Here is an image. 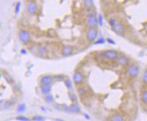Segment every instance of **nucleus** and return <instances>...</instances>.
Returning a JSON list of instances; mask_svg holds the SVG:
<instances>
[{"instance_id": "24", "label": "nucleus", "mask_w": 147, "mask_h": 121, "mask_svg": "<svg viewBox=\"0 0 147 121\" xmlns=\"http://www.w3.org/2000/svg\"><path fill=\"white\" fill-rule=\"evenodd\" d=\"M20 8H21V2H18L16 7H15V13L16 14H19V10H20Z\"/></svg>"}, {"instance_id": "5", "label": "nucleus", "mask_w": 147, "mask_h": 121, "mask_svg": "<svg viewBox=\"0 0 147 121\" xmlns=\"http://www.w3.org/2000/svg\"><path fill=\"white\" fill-rule=\"evenodd\" d=\"M19 38L21 42L27 43L30 40V35L27 30H21L19 32Z\"/></svg>"}, {"instance_id": "11", "label": "nucleus", "mask_w": 147, "mask_h": 121, "mask_svg": "<svg viewBox=\"0 0 147 121\" xmlns=\"http://www.w3.org/2000/svg\"><path fill=\"white\" fill-rule=\"evenodd\" d=\"M99 23L98 19L96 16H92V17H88L87 20V26L91 27H96Z\"/></svg>"}, {"instance_id": "19", "label": "nucleus", "mask_w": 147, "mask_h": 121, "mask_svg": "<svg viewBox=\"0 0 147 121\" xmlns=\"http://www.w3.org/2000/svg\"><path fill=\"white\" fill-rule=\"evenodd\" d=\"M25 109H26V105L24 103H21L17 108V112H22L25 111Z\"/></svg>"}, {"instance_id": "18", "label": "nucleus", "mask_w": 147, "mask_h": 121, "mask_svg": "<svg viewBox=\"0 0 147 121\" xmlns=\"http://www.w3.org/2000/svg\"><path fill=\"white\" fill-rule=\"evenodd\" d=\"M65 84H66V87H67L68 89H70V90L73 88V84H72L71 81L68 78L65 80Z\"/></svg>"}, {"instance_id": "1", "label": "nucleus", "mask_w": 147, "mask_h": 121, "mask_svg": "<svg viewBox=\"0 0 147 121\" xmlns=\"http://www.w3.org/2000/svg\"><path fill=\"white\" fill-rule=\"evenodd\" d=\"M99 56L103 59H106L108 60H113V61H115V60L118 59V57H119V54L115 50L110 49V50H106V51L101 52L99 54Z\"/></svg>"}, {"instance_id": "28", "label": "nucleus", "mask_w": 147, "mask_h": 121, "mask_svg": "<svg viewBox=\"0 0 147 121\" xmlns=\"http://www.w3.org/2000/svg\"><path fill=\"white\" fill-rule=\"evenodd\" d=\"M98 21H99V25H100V26H102V25H103V16H102L101 13H99V14Z\"/></svg>"}, {"instance_id": "27", "label": "nucleus", "mask_w": 147, "mask_h": 121, "mask_svg": "<svg viewBox=\"0 0 147 121\" xmlns=\"http://www.w3.org/2000/svg\"><path fill=\"white\" fill-rule=\"evenodd\" d=\"M105 43V40L104 38H100L99 39H98V40L95 42L96 44H104Z\"/></svg>"}, {"instance_id": "23", "label": "nucleus", "mask_w": 147, "mask_h": 121, "mask_svg": "<svg viewBox=\"0 0 147 121\" xmlns=\"http://www.w3.org/2000/svg\"><path fill=\"white\" fill-rule=\"evenodd\" d=\"M142 80L144 83L147 84V70H146L142 74Z\"/></svg>"}, {"instance_id": "16", "label": "nucleus", "mask_w": 147, "mask_h": 121, "mask_svg": "<svg viewBox=\"0 0 147 121\" xmlns=\"http://www.w3.org/2000/svg\"><path fill=\"white\" fill-rule=\"evenodd\" d=\"M140 100L143 103L147 104V90H144L140 95Z\"/></svg>"}, {"instance_id": "7", "label": "nucleus", "mask_w": 147, "mask_h": 121, "mask_svg": "<svg viewBox=\"0 0 147 121\" xmlns=\"http://www.w3.org/2000/svg\"><path fill=\"white\" fill-rule=\"evenodd\" d=\"M73 51H74V47L72 46H71V45H65L62 48L61 54L63 57H67L71 54Z\"/></svg>"}, {"instance_id": "9", "label": "nucleus", "mask_w": 147, "mask_h": 121, "mask_svg": "<svg viewBox=\"0 0 147 121\" xmlns=\"http://www.w3.org/2000/svg\"><path fill=\"white\" fill-rule=\"evenodd\" d=\"M113 30L116 33V34H119V35H121L122 33L124 32L125 31V27L124 26L121 24V23H119L117 22V24L113 27Z\"/></svg>"}, {"instance_id": "22", "label": "nucleus", "mask_w": 147, "mask_h": 121, "mask_svg": "<svg viewBox=\"0 0 147 121\" xmlns=\"http://www.w3.org/2000/svg\"><path fill=\"white\" fill-rule=\"evenodd\" d=\"M84 5L87 7H91L93 5L92 0H84Z\"/></svg>"}, {"instance_id": "8", "label": "nucleus", "mask_w": 147, "mask_h": 121, "mask_svg": "<svg viewBox=\"0 0 147 121\" xmlns=\"http://www.w3.org/2000/svg\"><path fill=\"white\" fill-rule=\"evenodd\" d=\"M35 51L38 54L41 55V56L47 55L49 52L48 49L46 46H44L43 45H38L35 47Z\"/></svg>"}, {"instance_id": "26", "label": "nucleus", "mask_w": 147, "mask_h": 121, "mask_svg": "<svg viewBox=\"0 0 147 121\" xmlns=\"http://www.w3.org/2000/svg\"><path fill=\"white\" fill-rule=\"evenodd\" d=\"M16 120H20V121H30L28 117H26L24 116H19L16 117Z\"/></svg>"}, {"instance_id": "15", "label": "nucleus", "mask_w": 147, "mask_h": 121, "mask_svg": "<svg viewBox=\"0 0 147 121\" xmlns=\"http://www.w3.org/2000/svg\"><path fill=\"white\" fill-rule=\"evenodd\" d=\"M70 109V112H74V113H79L80 112V107L77 104H73L71 105V107H69Z\"/></svg>"}, {"instance_id": "13", "label": "nucleus", "mask_w": 147, "mask_h": 121, "mask_svg": "<svg viewBox=\"0 0 147 121\" xmlns=\"http://www.w3.org/2000/svg\"><path fill=\"white\" fill-rule=\"evenodd\" d=\"M51 85L50 84H42L40 86V91L43 95H48L51 91Z\"/></svg>"}, {"instance_id": "14", "label": "nucleus", "mask_w": 147, "mask_h": 121, "mask_svg": "<svg viewBox=\"0 0 147 121\" xmlns=\"http://www.w3.org/2000/svg\"><path fill=\"white\" fill-rule=\"evenodd\" d=\"M110 121H124V117L120 114H115L111 117Z\"/></svg>"}, {"instance_id": "20", "label": "nucleus", "mask_w": 147, "mask_h": 121, "mask_svg": "<svg viewBox=\"0 0 147 121\" xmlns=\"http://www.w3.org/2000/svg\"><path fill=\"white\" fill-rule=\"evenodd\" d=\"M5 79H6V81H7L8 83H10V84L13 83V80L12 77L10 76V75L9 73H5Z\"/></svg>"}, {"instance_id": "25", "label": "nucleus", "mask_w": 147, "mask_h": 121, "mask_svg": "<svg viewBox=\"0 0 147 121\" xmlns=\"http://www.w3.org/2000/svg\"><path fill=\"white\" fill-rule=\"evenodd\" d=\"M108 24L110 25V26L113 28L116 24H117V21L114 19H110L109 20H108Z\"/></svg>"}, {"instance_id": "2", "label": "nucleus", "mask_w": 147, "mask_h": 121, "mask_svg": "<svg viewBox=\"0 0 147 121\" xmlns=\"http://www.w3.org/2000/svg\"><path fill=\"white\" fill-rule=\"evenodd\" d=\"M98 37V31L95 27H91L88 29L86 33V38L90 42H94Z\"/></svg>"}, {"instance_id": "3", "label": "nucleus", "mask_w": 147, "mask_h": 121, "mask_svg": "<svg viewBox=\"0 0 147 121\" xmlns=\"http://www.w3.org/2000/svg\"><path fill=\"white\" fill-rule=\"evenodd\" d=\"M127 71L131 77H136L140 72V68L138 65L135 64L129 65L127 66Z\"/></svg>"}, {"instance_id": "10", "label": "nucleus", "mask_w": 147, "mask_h": 121, "mask_svg": "<svg viewBox=\"0 0 147 121\" xmlns=\"http://www.w3.org/2000/svg\"><path fill=\"white\" fill-rule=\"evenodd\" d=\"M117 61H118V63H119L120 65H121L123 66H126V65H129L130 60H129V59L127 56H125L124 54H120L119 56V57H118Z\"/></svg>"}, {"instance_id": "30", "label": "nucleus", "mask_w": 147, "mask_h": 121, "mask_svg": "<svg viewBox=\"0 0 147 121\" xmlns=\"http://www.w3.org/2000/svg\"><path fill=\"white\" fill-rule=\"evenodd\" d=\"M79 93L80 94V95H82V94H84L85 92H86V89H85V88H83V87H82V88H80L79 89Z\"/></svg>"}, {"instance_id": "12", "label": "nucleus", "mask_w": 147, "mask_h": 121, "mask_svg": "<svg viewBox=\"0 0 147 121\" xmlns=\"http://www.w3.org/2000/svg\"><path fill=\"white\" fill-rule=\"evenodd\" d=\"M53 77L51 76H43L40 78V83L42 84H50L53 82Z\"/></svg>"}, {"instance_id": "31", "label": "nucleus", "mask_w": 147, "mask_h": 121, "mask_svg": "<svg viewBox=\"0 0 147 121\" xmlns=\"http://www.w3.org/2000/svg\"><path fill=\"white\" fill-rule=\"evenodd\" d=\"M107 41L109 42V43H110L111 44H115V41H113V40H111V39H107Z\"/></svg>"}, {"instance_id": "29", "label": "nucleus", "mask_w": 147, "mask_h": 121, "mask_svg": "<svg viewBox=\"0 0 147 121\" xmlns=\"http://www.w3.org/2000/svg\"><path fill=\"white\" fill-rule=\"evenodd\" d=\"M69 96H70L69 97H70V98H71V100L72 101H75L77 100V96H76V95L69 93Z\"/></svg>"}, {"instance_id": "32", "label": "nucleus", "mask_w": 147, "mask_h": 121, "mask_svg": "<svg viewBox=\"0 0 147 121\" xmlns=\"http://www.w3.org/2000/svg\"><path fill=\"white\" fill-rule=\"evenodd\" d=\"M85 117H86V118H87V120H90V117L88 116V115H87V114H85Z\"/></svg>"}, {"instance_id": "6", "label": "nucleus", "mask_w": 147, "mask_h": 121, "mask_svg": "<svg viewBox=\"0 0 147 121\" xmlns=\"http://www.w3.org/2000/svg\"><path fill=\"white\" fill-rule=\"evenodd\" d=\"M73 80L76 84H80L84 81V75L81 71H75L73 75Z\"/></svg>"}, {"instance_id": "4", "label": "nucleus", "mask_w": 147, "mask_h": 121, "mask_svg": "<svg viewBox=\"0 0 147 121\" xmlns=\"http://www.w3.org/2000/svg\"><path fill=\"white\" fill-rule=\"evenodd\" d=\"M27 11L30 15L35 14L38 11V5L34 1H29L27 3Z\"/></svg>"}, {"instance_id": "17", "label": "nucleus", "mask_w": 147, "mask_h": 121, "mask_svg": "<svg viewBox=\"0 0 147 121\" xmlns=\"http://www.w3.org/2000/svg\"><path fill=\"white\" fill-rule=\"evenodd\" d=\"M44 101H45L47 103H51L54 101V98L52 95L48 94V95H46V96L44 97Z\"/></svg>"}, {"instance_id": "33", "label": "nucleus", "mask_w": 147, "mask_h": 121, "mask_svg": "<svg viewBox=\"0 0 147 121\" xmlns=\"http://www.w3.org/2000/svg\"><path fill=\"white\" fill-rule=\"evenodd\" d=\"M21 52L22 54H27V51H25L24 49H22Z\"/></svg>"}, {"instance_id": "21", "label": "nucleus", "mask_w": 147, "mask_h": 121, "mask_svg": "<svg viewBox=\"0 0 147 121\" xmlns=\"http://www.w3.org/2000/svg\"><path fill=\"white\" fill-rule=\"evenodd\" d=\"M32 120L34 121H44L45 120V118H44L43 117L40 116V115H35L33 117Z\"/></svg>"}]
</instances>
